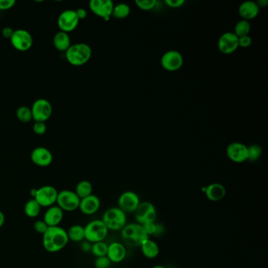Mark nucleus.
I'll return each mask as SVG.
<instances>
[{"instance_id": "nucleus-1", "label": "nucleus", "mask_w": 268, "mask_h": 268, "mask_svg": "<svg viewBox=\"0 0 268 268\" xmlns=\"http://www.w3.org/2000/svg\"><path fill=\"white\" fill-rule=\"evenodd\" d=\"M68 235L66 230L60 226L49 227L43 234V246L45 250L51 253L60 252L65 248L68 244Z\"/></svg>"}, {"instance_id": "nucleus-2", "label": "nucleus", "mask_w": 268, "mask_h": 268, "mask_svg": "<svg viewBox=\"0 0 268 268\" xmlns=\"http://www.w3.org/2000/svg\"><path fill=\"white\" fill-rule=\"evenodd\" d=\"M92 50L86 43L72 44L65 51V58L70 65L82 66L88 62L92 58Z\"/></svg>"}, {"instance_id": "nucleus-3", "label": "nucleus", "mask_w": 268, "mask_h": 268, "mask_svg": "<svg viewBox=\"0 0 268 268\" xmlns=\"http://www.w3.org/2000/svg\"><path fill=\"white\" fill-rule=\"evenodd\" d=\"M121 237L124 243L131 247H140L149 238L142 225L136 223L127 224L121 230Z\"/></svg>"}, {"instance_id": "nucleus-4", "label": "nucleus", "mask_w": 268, "mask_h": 268, "mask_svg": "<svg viewBox=\"0 0 268 268\" xmlns=\"http://www.w3.org/2000/svg\"><path fill=\"white\" fill-rule=\"evenodd\" d=\"M102 220L108 230L113 231L121 230L127 225L126 213L118 207L107 209L103 214Z\"/></svg>"}, {"instance_id": "nucleus-5", "label": "nucleus", "mask_w": 268, "mask_h": 268, "mask_svg": "<svg viewBox=\"0 0 268 268\" xmlns=\"http://www.w3.org/2000/svg\"><path fill=\"white\" fill-rule=\"evenodd\" d=\"M108 233V228L105 225L103 220H92L84 227V240L92 244L104 241Z\"/></svg>"}, {"instance_id": "nucleus-6", "label": "nucleus", "mask_w": 268, "mask_h": 268, "mask_svg": "<svg viewBox=\"0 0 268 268\" xmlns=\"http://www.w3.org/2000/svg\"><path fill=\"white\" fill-rule=\"evenodd\" d=\"M58 191L53 186H43L39 189L31 191V195L42 208H49L55 205Z\"/></svg>"}, {"instance_id": "nucleus-7", "label": "nucleus", "mask_w": 268, "mask_h": 268, "mask_svg": "<svg viewBox=\"0 0 268 268\" xmlns=\"http://www.w3.org/2000/svg\"><path fill=\"white\" fill-rule=\"evenodd\" d=\"M80 198L76 195L75 191L64 190L59 191L56 205L65 212H74L79 209Z\"/></svg>"}, {"instance_id": "nucleus-8", "label": "nucleus", "mask_w": 268, "mask_h": 268, "mask_svg": "<svg viewBox=\"0 0 268 268\" xmlns=\"http://www.w3.org/2000/svg\"><path fill=\"white\" fill-rule=\"evenodd\" d=\"M137 223L145 225L147 223H154L157 218V210L151 202H140L135 213Z\"/></svg>"}, {"instance_id": "nucleus-9", "label": "nucleus", "mask_w": 268, "mask_h": 268, "mask_svg": "<svg viewBox=\"0 0 268 268\" xmlns=\"http://www.w3.org/2000/svg\"><path fill=\"white\" fill-rule=\"evenodd\" d=\"M31 111L36 122H46L52 115V106L47 99H37L33 103Z\"/></svg>"}, {"instance_id": "nucleus-10", "label": "nucleus", "mask_w": 268, "mask_h": 268, "mask_svg": "<svg viewBox=\"0 0 268 268\" xmlns=\"http://www.w3.org/2000/svg\"><path fill=\"white\" fill-rule=\"evenodd\" d=\"M160 63H161V66L166 71L175 72L182 68L184 65V57L182 54L178 51L171 50V51H167L162 55Z\"/></svg>"}, {"instance_id": "nucleus-11", "label": "nucleus", "mask_w": 268, "mask_h": 268, "mask_svg": "<svg viewBox=\"0 0 268 268\" xmlns=\"http://www.w3.org/2000/svg\"><path fill=\"white\" fill-rule=\"evenodd\" d=\"M11 44L18 51H29L33 47V38L32 35L25 29H18L14 31L13 36L11 38Z\"/></svg>"}, {"instance_id": "nucleus-12", "label": "nucleus", "mask_w": 268, "mask_h": 268, "mask_svg": "<svg viewBox=\"0 0 268 268\" xmlns=\"http://www.w3.org/2000/svg\"><path fill=\"white\" fill-rule=\"evenodd\" d=\"M140 204L139 195L133 191H125L119 197L118 208L124 213H135Z\"/></svg>"}, {"instance_id": "nucleus-13", "label": "nucleus", "mask_w": 268, "mask_h": 268, "mask_svg": "<svg viewBox=\"0 0 268 268\" xmlns=\"http://www.w3.org/2000/svg\"><path fill=\"white\" fill-rule=\"evenodd\" d=\"M79 22L76 11L66 10L58 17V26L61 32L68 33L76 29Z\"/></svg>"}, {"instance_id": "nucleus-14", "label": "nucleus", "mask_w": 268, "mask_h": 268, "mask_svg": "<svg viewBox=\"0 0 268 268\" xmlns=\"http://www.w3.org/2000/svg\"><path fill=\"white\" fill-rule=\"evenodd\" d=\"M89 8L94 15L109 21L113 14L114 4L111 0H92L89 3Z\"/></svg>"}, {"instance_id": "nucleus-15", "label": "nucleus", "mask_w": 268, "mask_h": 268, "mask_svg": "<svg viewBox=\"0 0 268 268\" xmlns=\"http://www.w3.org/2000/svg\"><path fill=\"white\" fill-rule=\"evenodd\" d=\"M238 47V37L234 33H223L218 40V48L223 54H232Z\"/></svg>"}, {"instance_id": "nucleus-16", "label": "nucleus", "mask_w": 268, "mask_h": 268, "mask_svg": "<svg viewBox=\"0 0 268 268\" xmlns=\"http://www.w3.org/2000/svg\"><path fill=\"white\" fill-rule=\"evenodd\" d=\"M227 157L234 163H243L248 160V146L241 142H231L227 148Z\"/></svg>"}, {"instance_id": "nucleus-17", "label": "nucleus", "mask_w": 268, "mask_h": 268, "mask_svg": "<svg viewBox=\"0 0 268 268\" xmlns=\"http://www.w3.org/2000/svg\"><path fill=\"white\" fill-rule=\"evenodd\" d=\"M31 160L39 167H47L52 163L53 155L48 149L45 147H37L31 153Z\"/></svg>"}, {"instance_id": "nucleus-18", "label": "nucleus", "mask_w": 268, "mask_h": 268, "mask_svg": "<svg viewBox=\"0 0 268 268\" xmlns=\"http://www.w3.org/2000/svg\"><path fill=\"white\" fill-rule=\"evenodd\" d=\"M101 206V201L99 197L92 195L80 199L79 209L81 213L86 216H92L97 213Z\"/></svg>"}, {"instance_id": "nucleus-19", "label": "nucleus", "mask_w": 268, "mask_h": 268, "mask_svg": "<svg viewBox=\"0 0 268 268\" xmlns=\"http://www.w3.org/2000/svg\"><path fill=\"white\" fill-rule=\"evenodd\" d=\"M203 192L208 200L210 202H217L223 200L227 195V190L223 184L219 183L209 184L203 188Z\"/></svg>"}, {"instance_id": "nucleus-20", "label": "nucleus", "mask_w": 268, "mask_h": 268, "mask_svg": "<svg viewBox=\"0 0 268 268\" xmlns=\"http://www.w3.org/2000/svg\"><path fill=\"white\" fill-rule=\"evenodd\" d=\"M64 218V212L58 205H54L47 208L43 216V221L47 223L48 227H57L59 226Z\"/></svg>"}, {"instance_id": "nucleus-21", "label": "nucleus", "mask_w": 268, "mask_h": 268, "mask_svg": "<svg viewBox=\"0 0 268 268\" xmlns=\"http://www.w3.org/2000/svg\"><path fill=\"white\" fill-rule=\"evenodd\" d=\"M126 248L121 242H113L108 245L107 256L111 263H121L126 257Z\"/></svg>"}, {"instance_id": "nucleus-22", "label": "nucleus", "mask_w": 268, "mask_h": 268, "mask_svg": "<svg viewBox=\"0 0 268 268\" xmlns=\"http://www.w3.org/2000/svg\"><path fill=\"white\" fill-rule=\"evenodd\" d=\"M238 13L243 20L249 22L259 15V6L254 1H245L240 5Z\"/></svg>"}, {"instance_id": "nucleus-23", "label": "nucleus", "mask_w": 268, "mask_h": 268, "mask_svg": "<svg viewBox=\"0 0 268 268\" xmlns=\"http://www.w3.org/2000/svg\"><path fill=\"white\" fill-rule=\"evenodd\" d=\"M141 252L142 255L147 259H155L158 256L160 253V248L157 242H155L153 240L148 238L146 241H143L140 245Z\"/></svg>"}, {"instance_id": "nucleus-24", "label": "nucleus", "mask_w": 268, "mask_h": 268, "mask_svg": "<svg viewBox=\"0 0 268 268\" xmlns=\"http://www.w3.org/2000/svg\"><path fill=\"white\" fill-rule=\"evenodd\" d=\"M54 45L58 51L65 52L71 46L70 37L68 33L61 31L56 33L54 37Z\"/></svg>"}, {"instance_id": "nucleus-25", "label": "nucleus", "mask_w": 268, "mask_h": 268, "mask_svg": "<svg viewBox=\"0 0 268 268\" xmlns=\"http://www.w3.org/2000/svg\"><path fill=\"white\" fill-rule=\"evenodd\" d=\"M69 241L81 242L84 240V227L79 224H74L66 230Z\"/></svg>"}, {"instance_id": "nucleus-26", "label": "nucleus", "mask_w": 268, "mask_h": 268, "mask_svg": "<svg viewBox=\"0 0 268 268\" xmlns=\"http://www.w3.org/2000/svg\"><path fill=\"white\" fill-rule=\"evenodd\" d=\"M92 191H93V186L87 180H82L78 183L75 189V193L80 199L92 195Z\"/></svg>"}, {"instance_id": "nucleus-27", "label": "nucleus", "mask_w": 268, "mask_h": 268, "mask_svg": "<svg viewBox=\"0 0 268 268\" xmlns=\"http://www.w3.org/2000/svg\"><path fill=\"white\" fill-rule=\"evenodd\" d=\"M41 209L42 207L39 205L38 202H36L34 198H32L25 205L24 212L28 217L36 218L40 214Z\"/></svg>"}, {"instance_id": "nucleus-28", "label": "nucleus", "mask_w": 268, "mask_h": 268, "mask_svg": "<svg viewBox=\"0 0 268 268\" xmlns=\"http://www.w3.org/2000/svg\"><path fill=\"white\" fill-rule=\"evenodd\" d=\"M250 31L251 25L249 22L242 19L236 24L234 26V33L239 38L242 36H249Z\"/></svg>"}, {"instance_id": "nucleus-29", "label": "nucleus", "mask_w": 268, "mask_h": 268, "mask_svg": "<svg viewBox=\"0 0 268 268\" xmlns=\"http://www.w3.org/2000/svg\"><path fill=\"white\" fill-rule=\"evenodd\" d=\"M131 13V8L126 4H119L114 5V10L112 17L117 18V19H124L128 17Z\"/></svg>"}, {"instance_id": "nucleus-30", "label": "nucleus", "mask_w": 268, "mask_h": 268, "mask_svg": "<svg viewBox=\"0 0 268 268\" xmlns=\"http://www.w3.org/2000/svg\"><path fill=\"white\" fill-rule=\"evenodd\" d=\"M107 250H108V245L107 243L104 241H99L92 244L91 252L96 257H101L107 255Z\"/></svg>"}, {"instance_id": "nucleus-31", "label": "nucleus", "mask_w": 268, "mask_h": 268, "mask_svg": "<svg viewBox=\"0 0 268 268\" xmlns=\"http://www.w3.org/2000/svg\"><path fill=\"white\" fill-rule=\"evenodd\" d=\"M17 117L23 123H29L33 120V114L31 109L28 107H21L17 110Z\"/></svg>"}, {"instance_id": "nucleus-32", "label": "nucleus", "mask_w": 268, "mask_h": 268, "mask_svg": "<svg viewBox=\"0 0 268 268\" xmlns=\"http://www.w3.org/2000/svg\"><path fill=\"white\" fill-rule=\"evenodd\" d=\"M143 228H144L145 231H146L147 235H159V234H162L164 231V227L160 224H157V223H147L145 225H142Z\"/></svg>"}, {"instance_id": "nucleus-33", "label": "nucleus", "mask_w": 268, "mask_h": 268, "mask_svg": "<svg viewBox=\"0 0 268 268\" xmlns=\"http://www.w3.org/2000/svg\"><path fill=\"white\" fill-rule=\"evenodd\" d=\"M262 154V149L258 145H251L248 146V160L250 161H255L260 157Z\"/></svg>"}, {"instance_id": "nucleus-34", "label": "nucleus", "mask_w": 268, "mask_h": 268, "mask_svg": "<svg viewBox=\"0 0 268 268\" xmlns=\"http://www.w3.org/2000/svg\"><path fill=\"white\" fill-rule=\"evenodd\" d=\"M135 4L142 11H151L157 5V0H136Z\"/></svg>"}, {"instance_id": "nucleus-35", "label": "nucleus", "mask_w": 268, "mask_h": 268, "mask_svg": "<svg viewBox=\"0 0 268 268\" xmlns=\"http://www.w3.org/2000/svg\"><path fill=\"white\" fill-rule=\"evenodd\" d=\"M111 263V261L109 259L107 255L101 256V257H96L95 260L96 268H110Z\"/></svg>"}, {"instance_id": "nucleus-36", "label": "nucleus", "mask_w": 268, "mask_h": 268, "mask_svg": "<svg viewBox=\"0 0 268 268\" xmlns=\"http://www.w3.org/2000/svg\"><path fill=\"white\" fill-rule=\"evenodd\" d=\"M48 227L47 223L43 221V220H36L34 224H33V228H34L35 231L38 233V234H42V235L47 231Z\"/></svg>"}, {"instance_id": "nucleus-37", "label": "nucleus", "mask_w": 268, "mask_h": 268, "mask_svg": "<svg viewBox=\"0 0 268 268\" xmlns=\"http://www.w3.org/2000/svg\"><path fill=\"white\" fill-rule=\"evenodd\" d=\"M33 131L36 135H44L47 132V125L45 122H35L33 125Z\"/></svg>"}, {"instance_id": "nucleus-38", "label": "nucleus", "mask_w": 268, "mask_h": 268, "mask_svg": "<svg viewBox=\"0 0 268 268\" xmlns=\"http://www.w3.org/2000/svg\"><path fill=\"white\" fill-rule=\"evenodd\" d=\"M252 40L249 36H242L238 38V47L247 48L252 45Z\"/></svg>"}, {"instance_id": "nucleus-39", "label": "nucleus", "mask_w": 268, "mask_h": 268, "mask_svg": "<svg viewBox=\"0 0 268 268\" xmlns=\"http://www.w3.org/2000/svg\"><path fill=\"white\" fill-rule=\"evenodd\" d=\"M15 0H0V11H7L15 7Z\"/></svg>"}, {"instance_id": "nucleus-40", "label": "nucleus", "mask_w": 268, "mask_h": 268, "mask_svg": "<svg viewBox=\"0 0 268 268\" xmlns=\"http://www.w3.org/2000/svg\"><path fill=\"white\" fill-rule=\"evenodd\" d=\"M165 4L171 8H180L185 4V1L184 0H166Z\"/></svg>"}, {"instance_id": "nucleus-41", "label": "nucleus", "mask_w": 268, "mask_h": 268, "mask_svg": "<svg viewBox=\"0 0 268 268\" xmlns=\"http://www.w3.org/2000/svg\"><path fill=\"white\" fill-rule=\"evenodd\" d=\"M13 29L9 27L4 28L2 31L3 36H4L6 39H10V40H11V37H12V36H13Z\"/></svg>"}, {"instance_id": "nucleus-42", "label": "nucleus", "mask_w": 268, "mask_h": 268, "mask_svg": "<svg viewBox=\"0 0 268 268\" xmlns=\"http://www.w3.org/2000/svg\"><path fill=\"white\" fill-rule=\"evenodd\" d=\"M76 15H77L79 20H83L85 19L87 16V12L86 10L83 9V8H79L76 11Z\"/></svg>"}, {"instance_id": "nucleus-43", "label": "nucleus", "mask_w": 268, "mask_h": 268, "mask_svg": "<svg viewBox=\"0 0 268 268\" xmlns=\"http://www.w3.org/2000/svg\"><path fill=\"white\" fill-rule=\"evenodd\" d=\"M92 243L88 242V241H83V242L81 243V249L82 251H83L84 252H91L92 250Z\"/></svg>"}, {"instance_id": "nucleus-44", "label": "nucleus", "mask_w": 268, "mask_h": 268, "mask_svg": "<svg viewBox=\"0 0 268 268\" xmlns=\"http://www.w3.org/2000/svg\"><path fill=\"white\" fill-rule=\"evenodd\" d=\"M4 223H5V215L0 210V228L4 225Z\"/></svg>"}, {"instance_id": "nucleus-45", "label": "nucleus", "mask_w": 268, "mask_h": 268, "mask_svg": "<svg viewBox=\"0 0 268 268\" xmlns=\"http://www.w3.org/2000/svg\"><path fill=\"white\" fill-rule=\"evenodd\" d=\"M256 4L259 6V8H262V7L265 8L266 4H267V1H266V0H262V1H259V2L256 3Z\"/></svg>"}, {"instance_id": "nucleus-46", "label": "nucleus", "mask_w": 268, "mask_h": 268, "mask_svg": "<svg viewBox=\"0 0 268 268\" xmlns=\"http://www.w3.org/2000/svg\"><path fill=\"white\" fill-rule=\"evenodd\" d=\"M152 268H167L166 266H162V265H155Z\"/></svg>"}]
</instances>
